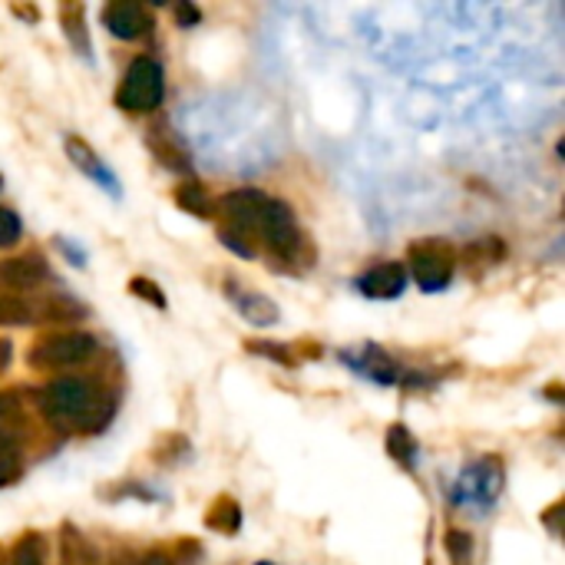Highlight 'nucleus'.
I'll use <instances>...</instances> for the list:
<instances>
[{
	"instance_id": "a211bd4d",
	"label": "nucleus",
	"mask_w": 565,
	"mask_h": 565,
	"mask_svg": "<svg viewBox=\"0 0 565 565\" xmlns=\"http://www.w3.org/2000/svg\"><path fill=\"white\" fill-rule=\"evenodd\" d=\"M13 565H46V543L40 533H26L17 546H13Z\"/></svg>"
},
{
	"instance_id": "9b49d317",
	"label": "nucleus",
	"mask_w": 565,
	"mask_h": 565,
	"mask_svg": "<svg viewBox=\"0 0 565 565\" xmlns=\"http://www.w3.org/2000/svg\"><path fill=\"white\" fill-rule=\"evenodd\" d=\"M60 565H99L96 546L76 526L60 530Z\"/></svg>"
},
{
	"instance_id": "39448f33",
	"label": "nucleus",
	"mask_w": 565,
	"mask_h": 565,
	"mask_svg": "<svg viewBox=\"0 0 565 565\" xmlns=\"http://www.w3.org/2000/svg\"><path fill=\"white\" fill-rule=\"evenodd\" d=\"M407 265H411V275L414 281L424 288V291H440L454 281V271H457V252L447 245V242H417L411 245L407 252Z\"/></svg>"
},
{
	"instance_id": "0eeeda50",
	"label": "nucleus",
	"mask_w": 565,
	"mask_h": 565,
	"mask_svg": "<svg viewBox=\"0 0 565 565\" xmlns=\"http://www.w3.org/2000/svg\"><path fill=\"white\" fill-rule=\"evenodd\" d=\"M103 26L119 40H139L152 30V17L142 3L132 0H113L103 7Z\"/></svg>"
},
{
	"instance_id": "7ed1b4c3",
	"label": "nucleus",
	"mask_w": 565,
	"mask_h": 565,
	"mask_svg": "<svg viewBox=\"0 0 565 565\" xmlns=\"http://www.w3.org/2000/svg\"><path fill=\"white\" fill-rule=\"evenodd\" d=\"M166 93V73L152 56H136L119 83L116 106L126 113H152L162 103Z\"/></svg>"
},
{
	"instance_id": "9d476101",
	"label": "nucleus",
	"mask_w": 565,
	"mask_h": 565,
	"mask_svg": "<svg viewBox=\"0 0 565 565\" xmlns=\"http://www.w3.org/2000/svg\"><path fill=\"white\" fill-rule=\"evenodd\" d=\"M40 321V301L13 291H0V328H23Z\"/></svg>"
},
{
	"instance_id": "dca6fc26",
	"label": "nucleus",
	"mask_w": 565,
	"mask_h": 565,
	"mask_svg": "<svg viewBox=\"0 0 565 565\" xmlns=\"http://www.w3.org/2000/svg\"><path fill=\"white\" fill-rule=\"evenodd\" d=\"M387 450H391L394 460H401V463H407V467H414V460H417V440H414L411 430L401 427V424H394V427L387 430Z\"/></svg>"
},
{
	"instance_id": "b1692460",
	"label": "nucleus",
	"mask_w": 565,
	"mask_h": 565,
	"mask_svg": "<svg viewBox=\"0 0 565 565\" xmlns=\"http://www.w3.org/2000/svg\"><path fill=\"white\" fill-rule=\"evenodd\" d=\"M175 17H179V23H182V26H192V23L199 20V10H195V7H189V3H179V7H175Z\"/></svg>"
},
{
	"instance_id": "4be33fe9",
	"label": "nucleus",
	"mask_w": 565,
	"mask_h": 565,
	"mask_svg": "<svg viewBox=\"0 0 565 565\" xmlns=\"http://www.w3.org/2000/svg\"><path fill=\"white\" fill-rule=\"evenodd\" d=\"M129 288H132V295H136V298H146V301H152L156 308H166V298L159 295V288H156L152 281H146V278H132V281H129Z\"/></svg>"
},
{
	"instance_id": "393cba45",
	"label": "nucleus",
	"mask_w": 565,
	"mask_h": 565,
	"mask_svg": "<svg viewBox=\"0 0 565 565\" xmlns=\"http://www.w3.org/2000/svg\"><path fill=\"white\" fill-rule=\"evenodd\" d=\"M10 358H13V344L7 338H0V374L10 367Z\"/></svg>"
},
{
	"instance_id": "6ab92c4d",
	"label": "nucleus",
	"mask_w": 565,
	"mask_h": 565,
	"mask_svg": "<svg viewBox=\"0 0 565 565\" xmlns=\"http://www.w3.org/2000/svg\"><path fill=\"white\" fill-rule=\"evenodd\" d=\"M447 556H450V565H473V536L463 530H450L447 533Z\"/></svg>"
},
{
	"instance_id": "bb28decb",
	"label": "nucleus",
	"mask_w": 565,
	"mask_h": 565,
	"mask_svg": "<svg viewBox=\"0 0 565 565\" xmlns=\"http://www.w3.org/2000/svg\"><path fill=\"white\" fill-rule=\"evenodd\" d=\"M0 565H3V550H0Z\"/></svg>"
},
{
	"instance_id": "aec40b11",
	"label": "nucleus",
	"mask_w": 565,
	"mask_h": 565,
	"mask_svg": "<svg viewBox=\"0 0 565 565\" xmlns=\"http://www.w3.org/2000/svg\"><path fill=\"white\" fill-rule=\"evenodd\" d=\"M20 470V447L17 440L0 427V480H13Z\"/></svg>"
},
{
	"instance_id": "ddd939ff",
	"label": "nucleus",
	"mask_w": 565,
	"mask_h": 565,
	"mask_svg": "<svg viewBox=\"0 0 565 565\" xmlns=\"http://www.w3.org/2000/svg\"><path fill=\"white\" fill-rule=\"evenodd\" d=\"M175 205L182 212H189V215H199V218H209L215 212V202H212V195L205 192L202 182H182L175 189Z\"/></svg>"
},
{
	"instance_id": "5701e85b",
	"label": "nucleus",
	"mask_w": 565,
	"mask_h": 565,
	"mask_svg": "<svg viewBox=\"0 0 565 565\" xmlns=\"http://www.w3.org/2000/svg\"><path fill=\"white\" fill-rule=\"evenodd\" d=\"M20 397L17 394H0V424H20Z\"/></svg>"
},
{
	"instance_id": "f8f14e48",
	"label": "nucleus",
	"mask_w": 565,
	"mask_h": 565,
	"mask_svg": "<svg viewBox=\"0 0 565 565\" xmlns=\"http://www.w3.org/2000/svg\"><path fill=\"white\" fill-rule=\"evenodd\" d=\"M149 146H152V152L159 156V162H162L166 169L189 172V156H185V149L175 142V136H172L169 129L156 126V129L149 132Z\"/></svg>"
},
{
	"instance_id": "2eb2a0df",
	"label": "nucleus",
	"mask_w": 565,
	"mask_h": 565,
	"mask_svg": "<svg viewBox=\"0 0 565 565\" xmlns=\"http://www.w3.org/2000/svg\"><path fill=\"white\" fill-rule=\"evenodd\" d=\"M60 23H63V33L70 36V43L76 46V53L79 56H89V36L83 30V7L79 3L60 7Z\"/></svg>"
},
{
	"instance_id": "f03ea898",
	"label": "nucleus",
	"mask_w": 565,
	"mask_h": 565,
	"mask_svg": "<svg viewBox=\"0 0 565 565\" xmlns=\"http://www.w3.org/2000/svg\"><path fill=\"white\" fill-rule=\"evenodd\" d=\"M96 354V338L83 334V331H60V334H46L40 338L30 354L26 364L33 371H66V367H79Z\"/></svg>"
},
{
	"instance_id": "1a4fd4ad",
	"label": "nucleus",
	"mask_w": 565,
	"mask_h": 565,
	"mask_svg": "<svg viewBox=\"0 0 565 565\" xmlns=\"http://www.w3.org/2000/svg\"><path fill=\"white\" fill-rule=\"evenodd\" d=\"M63 146H66V156L73 159V166L83 172V175H89V179H96L103 189H109V192H116V179H113V172L99 162V156L79 139V136H66L63 139Z\"/></svg>"
},
{
	"instance_id": "f257e3e1",
	"label": "nucleus",
	"mask_w": 565,
	"mask_h": 565,
	"mask_svg": "<svg viewBox=\"0 0 565 565\" xmlns=\"http://www.w3.org/2000/svg\"><path fill=\"white\" fill-rule=\"evenodd\" d=\"M109 407H113L109 397L99 394V387L83 377H60L40 391V411L56 427H70V424H79L83 430L103 427Z\"/></svg>"
},
{
	"instance_id": "412c9836",
	"label": "nucleus",
	"mask_w": 565,
	"mask_h": 565,
	"mask_svg": "<svg viewBox=\"0 0 565 565\" xmlns=\"http://www.w3.org/2000/svg\"><path fill=\"white\" fill-rule=\"evenodd\" d=\"M20 232H23V225H20L17 212L0 205V248H10V245H17V242H20Z\"/></svg>"
},
{
	"instance_id": "cd10ccee",
	"label": "nucleus",
	"mask_w": 565,
	"mask_h": 565,
	"mask_svg": "<svg viewBox=\"0 0 565 565\" xmlns=\"http://www.w3.org/2000/svg\"><path fill=\"white\" fill-rule=\"evenodd\" d=\"M262 565H268V563H262Z\"/></svg>"
},
{
	"instance_id": "20e7f679",
	"label": "nucleus",
	"mask_w": 565,
	"mask_h": 565,
	"mask_svg": "<svg viewBox=\"0 0 565 565\" xmlns=\"http://www.w3.org/2000/svg\"><path fill=\"white\" fill-rule=\"evenodd\" d=\"M255 238L278 258V262H288V265H298L301 262V248H305V235L295 222V212L278 202V199H268V209L258 222V232Z\"/></svg>"
},
{
	"instance_id": "4468645a",
	"label": "nucleus",
	"mask_w": 565,
	"mask_h": 565,
	"mask_svg": "<svg viewBox=\"0 0 565 565\" xmlns=\"http://www.w3.org/2000/svg\"><path fill=\"white\" fill-rule=\"evenodd\" d=\"M205 526L209 530H215V533H238V526H242V510H238V503L235 500H228V497H218L215 503H212V510L205 513Z\"/></svg>"
},
{
	"instance_id": "6e6552de",
	"label": "nucleus",
	"mask_w": 565,
	"mask_h": 565,
	"mask_svg": "<svg viewBox=\"0 0 565 565\" xmlns=\"http://www.w3.org/2000/svg\"><path fill=\"white\" fill-rule=\"evenodd\" d=\"M358 288L367 298H381V301L401 298V291L407 288V268L401 262H381L358 278Z\"/></svg>"
},
{
	"instance_id": "f3484780",
	"label": "nucleus",
	"mask_w": 565,
	"mask_h": 565,
	"mask_svg": "<svg viewBox=\"0 0 565 565\" xmlns=\"http://www.w3.org/2000/svg\"><path fill=\"white\" fill-rule=\"evenodd\" d=\"M232 298H235V295H232ZM235 305H238V311H242L248 321H255V324H271V321H278V308H275L268 298H262V295L235 298Z\"/></svg>"
},
{
	"instance_id": "423d86ee",
	"label": "nucleus",
	"mask_w": 565,
	"mask_h": 565,
	"mask_svg": "<svg viewBox=\"0 0 565 565\" xmlns=\"http://www.w3.org/2000/svg\"><path fill=\"white\" fill-rule=\"evenodd\" d=\"M50 278V265L43 255L26 252V255H13L0 262V291H13L23 295L36 285H43Z\"/></svg>"
},
{
	"instance_id": "a878e982",
	"label": "nucleus",
	"mask_w": 565,
	"mask_h": 565,
	"mask_svg": "<svg viewBox=\"0 0 565 565\" xmlns=\"http://www.w3.org/2000/svg\"><path fill=\"white\" fill-rule=\"evenodd\" d=\"M136 565H175V563H172V556H166V553H149V556H142Z\"/></svg>"
}]
</instances>
